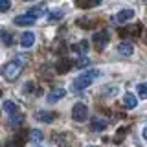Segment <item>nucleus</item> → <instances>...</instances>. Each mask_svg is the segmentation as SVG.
Here are the masks:
<instances>
[{
    "label": "nucleus",
    "mask_w": 147,
    "mask_h": 147,
    "mask_svg": "<svg viewBox=\"0 0 147 147\" xmlns=\"http://www.w3.org/2000/svg\"><path fill=\"white\" fill-rule=\"evenodd\" d=\"M98 76H99V72H98V70H88V72L81 74L79 77H76V79H74V83H72V90H74V92L85 90L88 85H92V81H94Z\"/></svg>",
    "instance_id": "nucleus-1"
},
{
    "label": "nucleus",
    "mask_w": 147,
    "mask_h": 147,
    "mask_svg": "<svg viewBox=\"0 0 147 147\" xmlns=\"http://www.w3.org/2000/svg\"><path fill=\"white\" fill-rule=\"evenodd\" d=\"M22 68H24V63L20 59H15V61H9L6 66L2 68V76L6 77L7 81H15L18 76L22 74Z\"/></svg>",
    "instance_id": "nucleus-2"
},
{
    "label": "nucleus",
    "mask_w": 147,
    "mask_h": 147,
    "mask_svg": "<svg viewBox=\"0 0 147 147\" xmlns=\"http://www.w3.org/2000/svg\"><path fill=\"white\" fill-rule=\"evenodd\" d=\"M72 118H74V121H86L88 119V107L86 105H83V103H76L72 107Z\"/></svg>",
    "instance_id": "nucleus-3"
},
{
    "label": "nucleus",
    "mask_w": 147,
    "mask_h": 147,
    "mask_svg": "<svg viewBox=\"0 0 147 147\" xmlns=\"http://www.w3.org/2000/svg\"><path fill=\"white\" fill-rule=\"evenodd\" d=\"M53 142L59 147H72L74 145V136L68 134V132H61V134L53 132Z\"/></svg>",
    "instance_id": "nucleus-4"
},
{
    "label": "nucleus",
    "mask_w": 147,
    "mask_h": 147,
    "mask_svg": "<svg viewBox=\"0 0 147 147\" xmlns=\"http://www.w3.org/2000/svg\"><path fill=\"white\" fill-rule=\"evenodd\" d=\"M92 42H94L96 50L101 52V50L109 44V33H107V31H98V33H94V37H92Z\"/></svg>",
    "instance_id": "nucleus-5"
},
{
    "label": "nucleus",
    "mask_w": 147,
    "mask_h": 147,
    "mask_svg": "<svg viewBox=\"0 0 147 147\" xmlns=\"http://www.w3.org/2000/svg\"><path fill=\"white\" fill-rule=\"evenodd\" d=\"M142 33V24H131L123 30H119V35L121 37H138Z\"/></svg>",
    "instance_id": "nucleus-6"
},
{
    "label": "nucleus",
    "mask_w": 147,
    "mask_h": 147,
    "mask_svg": "<svg viewBox=\"0 0 147 147\" xmlns=\"http://www.w3.org/2000/svg\"><path fill=\"white\" fill-rule=\"evenodd\" d=\"M72 66H74V63L70 61V59L61 57L57 61V64H55V72H57V74H66V72H70Z\"/></svg>",
    "instance_id": "nucleus-7"
},
{
    "label": "nucleus",
    "mask_w": 147,
    "mask_h": 147,
    "mask_svg": "<svg viewBox=\"0 0 147 147\" xmlns=\"http://www.w3.org/2000/svg\"><path fill=\"white\" fill-rule=\"evenodd\" d=\"M35 118L39 121H44V123H52L55 118H57V112H48V110H39L35 114Z\"/></svg>",
    "instance_id": "nucleus-8"
},
{
    "label": "nucleus",
    "mask_w": 147,
    "mask_h": 147,
    "mask_svg": "<svg viewBox=\"0 0 147 147\" xmlns=\"http://www.w3.org/2000/svg\"><path fill=\"white\" fill-rule=\"evenodd\" d=\"M33 42H35V35L31 33V31L22 33V37H20V46H22V48H31Z\"/></svg>",
    "instance_id": "nucleus-9"
},
{
    "label": "nucleus",
    "mask_w": 147,
    "mask_h": 147,
    "mask_svg": "<svg viewBox=\"0 0 147 147\" xmlns=\"http://www.w3.org/2000/svg\"><path fill=\"white\" fill-rule=\"evenodd\" d=\"M64 94H66V90H64V88H53V90L48 94V98H46V99H48L50 103H55V101L63 99V98H64Z\"/></svg>",
    "instance_id": "nucleus-10"
},
{
    "label": "nucleus",
    "mask_w": 147,
    "mask_h": 147,
    "mask_svg": "<svg viewBox=\"0 0 147 147\" xmlns=\"http://www.w3.org/2000/svg\"><path fill=\"white\" fill-rule=\"evenodd\" d=\"M101 0H76V6L79 9H92L96 6H99Z\"/></svg>",
    "instance_id": "nucleus-11"
},
{
    "label": "nucleus",
    "mask_w": 147,
    "mask_h": 147,
    "mask_svg": "<svg viewBox=\"0 0 147 147\" xmlns=\"http://www.w3.org/2000/svg\"><path fill=\"white\" fill-rule=\"evenodd\" d=\"M35 24V18L30 15H20L15 17V26H33Z\"/></svg>",
    "instance_id": "nucleus-12"
},
{
    "label": "nucleus",
    "mask_w": 147,
    "mask_h": 147,
    "mask_svg": "<svg viewBox=\"0 0 147 147\" xmlns=\"http://www.w3.org/2000/svg\"><path fill=\"white\" fill-rule=\"evenodd\" d=\"M134 17V11L132 9H121V11L116 15V22H127Z\"/></svg>",
    "instance_id": "nucleus-13"
},
{
    "label": "nucleus",
    "mask_w": 147,
    "mask_h": 147,
    "mask_svg": "<svg viewBox=\"0 0 147 147\" xmlns=\"http://www.w3.org/2000/svg\"><path fill=\"white\" fill-rule=\"evenodd\" d=\"M132 52H134V46H132L131 42H121L118 44V53L125 55V57H129V55H132Z\"/></svg>",
    "instance_id": "nucleus-14"
},
{
    "label": "nucleus",
    "mask_w": 147,
    "mask_h": 147,
    "mask_svg": "<svg viewBox=\"0 0 147 147\" xmlns=\"http://www.w3.org/2000/svg\"><path fill=\"white\" fill-rule=\"evenodd\" d=\"M26 15L33 17L35 20H37V18H40V17H44V15H46V7H44V6H37V7H31L30 11L26 13Z\"/></svg>",
    "instance_id": "nucleus-15"
},
{
    "label": "nucleus",
    "mask_w": 147,
    "mask_h": 147,
    "mask_svg": "<svg viewBox=\"0 0 147 147\" xmlns=\"http://www.w3.org/2000/svg\"><path fill=\"white\" fill-rule=\"evenodd\" d=\"M123 105H125L127 109H136V105H138V99H136L134 96L131 94V92H127V94L123 96Z\"/></svg>",
    "instance_id": "nucleus-16"
},
{
    "label": "nucleus",
    "mask_w": 147,
    "mask_h": 147,
    "mask_svg": "<svg viewBox=\"0 0 147 147\" xmlns=\"http://www.w3.org/2000/svg\"><path fill=\"white\" fill-rule=\"evenodd\" d=\"M28 140H30V132H20V134H17L15 138H13V145H15V147H22Z\"/></svg>",
    "instance_id": "nucleus-17"
},
{
    "label": "nucleus",
    "mask_w": 147,
    "mask_h": 147,
    "mask_svg": "<svg viewBox=\"0 0 147 147\" xmlns=\"http://www.w3.org/2000/svg\"><path fill=\"white\" fill-rule=\"evenodd\" d=\"M72 50H74L76 53H81V55H85L86 52H88V40H81V42L74 44V46H72Z\"/></svg>",
    "instance_id": "nucleus-18"
},
{
    "label": "nucleus",
    "mask_w": 147,
    "mask_h": 147,
    "mask_svg": "<svg viewBox=\"0 0 147 147\" xmlns=\"http://www.w3.org/2000/svg\"><path fill=\"white\" fill-rule=\"evenodd\" d=\"M4 110L9 114H17V112H20V109H18V105L17 103H13V101H4Z\"/></svg>",
    "instance_id": "nucleus-19"
},
{
    "label": "nucleus",
    "mask_w": 147,
    "mask_h": 147,
    "mask_svg": "<svg viewBox=\"0 0 147 147\" xmlns=\"http://www.w3.org/2000/svg\"><path fill=\"white\" fill-rule=\"evenodd\" d=\"M42 132L39 131V129H33V131H30V142H33V144H37V142L42 140Z\"/></svg>",
    "instance_id": "nucleus-20"
},
{
    "label": "nucleus",
    "mask_w": 147,
    "mask_h": 147,
    "mask_svg": "<svg viewBox=\"0 0 147 147\" xmlns=\"http://www.w3.org/2000/svg\"><path fill=\"white\" fill-rule=\"evenodd\" d=\"M92 131H105L107 129V121H101V119H94V121L90 123Z\"/></svg>",
    "instance_id": "nucleus-21"
},
{
    "label": "nucleus",
    "mask_w": 147,
    "mask_h": 147,
    "mask_svg": "<svg viewBox=\"0 0 147 147\" xmlns=\"http://www.w3.org/2000/svg\"><path fill=\"white\" fill-rule=\"evenodd\" d=\"M88 64H90V59L85 57V55L79 57L77 61H74V66H76V68H85V66H88Z\"/></svg>",
    "instance_id": "nucleus-22"
},
{
    "label": "nucleus",
    "mask_w": 147,
    "mask_h": 147,
    "mask_svg": "<svg viewBox=\"0 0 147 147\" xmlns=\"http://www.w3.org/2000/svg\"><path fill=\"white\" fill-rule=\"evenodd\" d=\"M138 96H140L142 99H147V83L138 85Z\"/></svg>",
    "instance_id": "nucleus-23"
},
{
    "label": "nucleus",
    "mask_w": 147,
    "mask_h": 147,
    "mask_svg": "<svg viewBox=\"0 0 147 147\" xmlns=\"http://www.w3.org/2000/svg\"><path fill=\"white\" fill-rule=\"evenodd\" d=\"M0 37H2V40H4V44H6V46H11L13 44V39H11V35H9L7 31H0Z\"/></svg>",
    "instance_id": "nucleus-24"
},
{
    "label": "nucleus",
    "mask_w": 147,
    "mask_h": 147,
    "mask_svg": "<svg viewBox=\"0 0 147 147\" xmlns=\"http://www.w3.org/2000/svg\"><path fill=\"white\" fill-rule=\"evenodd\" d=\"M9 7H11V2H9V0H0V13H6Z\"/></svg>",
    "instance_id": "nucleus-25"
},
{
    "label": "nucleus",
    "mask_w": 147,
    "mask_h": 147,
    "mask_svg": "<svg viewBox=\"0 0 147 147\" xmlns=\"http://www.w3.org/2000/svg\"><path fill=\"white\" fill-rule=\"evenodd\" d=\"M61 17H63V11H55V13H52L50 20H57V18H61Z\"/></svg>",
    "instance_id": "nucleus-26"
},
{
    "label": "nucleus",
    "mask_w": 147,
    "mask_h": 147,
    "mask_svg": "<svg viewBox=\"0 0 147 147\" xmlns=\"http://www.w3.org/2000/svg\"><path fill=\"white\" fill-rule=\"evenodd\" d=\"M144 138L147 140V125H145V129H144Z\"/></svg>",
    "instance_id": "nucleus-27"
},
{
    "label": "nucleus",
    "mask_w": 147,
    "mask_h": 147,
    "mask_svg": "<svg viewBox=\"0 0 147 147\" xmlns=\"http://www.w3.org/2000/svg\"><path fill=\"white\" fill-rule=\"evenodd\" d=\"M144 42L147 44V31H145V35H144Z\"/></svg>",
    "instance_id": "nucleus-28"
},
{
    "label": "nucleus",
    "mask_w": 147,
    "mask_h": 147,
    "mask_svg": "<svg viewBox=\"0 0 147 147\" xmlns=\"http://www.w3.org/2000/svg\"><path fill=\"white\" fill-rule=\"evenodd\" d=\"M0 98H2V90H0Z\"/></svg>",
    "instance_id": "nucleus-29"
},
{
    "label": "nucleus",
    "mask_w": 147,
    "mask_h": 147,
    "mask_svg": "<svg viewBox=\"0 0 147 147\" xmlns=\"http://www.w3.org/2000/svg\"><path fill=\"white\" fill-rule=\"evenodd\" d=\"M24 2H31V0H24Z\"/></svg>",
    "instance_id": "nucleus-30"
},
{
    "label": "nucleus",
    "mask_w": 147,
    "mask_h": 147,
    "mask_svg": "<svg viewBox=\"0 0 147 147\" xmlns=\"http://www.w3.org/2000/svg\"><path fill=\"white\" fill-rule=\"evenodd\" d=\"M144 2H145V4H147V0H144Z\"/></svg>",
    "instance_id": "nucleus-31"
},
{
    "label": "nucleus",
    "mask_w": 147,
    "mask_h": 147,
    "mask_svg": "<svg viewBox=\"0 0 147 147\" xmlns=\"http://www.w3.org/2000/svg\"><path fill=\"white\" fill-rule=\"evenodd\" d=\"M90 147H96V145H90Z\"/></svg>",
    "instance_id": "nucleus-32"
}]
</instances>
